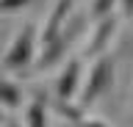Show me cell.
<instances>
[{
  "label": "cell",
  "instance_id": "cell-1",
  "mask_svg": "<svg viewBox=\"0 0 133 127\" xmlns=\"http://www.w3.org/2000/svg\"><path fill=\"white\" fill-rule=\"evenodd\" d=\"M36 61V22H25L17 36L11 39L6 55L0 61V69L3 72H19V75H28V69L33 66Z\"/></svg>",
  "mask_w": 133,
  "mask_h": 127
},
{
  "label": "cell",
  "instance_id": "cell-2",
  "mask_svg": "<svg viewBox=\"0 0 133 127\" xmlns=\"http://www.w3.org/2000/svg\"><path fill=\"white\" fill-rule=\"evenodd\" d=\"M114 66H116L114 55H108V53L91 61V69L81 86V94H78V108L81 110L91 108L105 91H111V86H114Z\"/></svg>",
  "mask_w": 133,
  "mask_h": 127
},
{
  "label": "cell",
  "instance_id": "cell-3",
  "mask_svg": "<svg viewBox=\"0 0 133 127\" xmlns=\"http://www.w3.org/2000/svg\"><path fill=\"white\" fill-rule=\"evenodd\" d=\"M75 33H78V28L64 31V33L56 36L53 42H44L42 44V53L36 55V61H33V66L28 69V75H42V72L53 69L56 64H61V58L69 53V47H72V42H75Z\"/></svg>",
  "mask_w": 133,
  "mask_h": 127
},
{
  "label": "cell",
  "instance_id": "cell-4",
  "mask_svg": "<svg viewBox=\"0 0 133 127\" xmlns=\"http://www.w3.org/2000/svg\"><path fill=\"white\" fill-rule=\"evenodd\" d=\"M81 72H83V58H69L61 69V75L56 80V94L61 105H69L72 100H78L81 94Z\"/></svg>",
  "mask_w": 133,
  "mask_h": 127
},
{
  "label": "cell",
  "instance_id": "cell-5",
  "mask_svg": "<svg viewBox=\"0 0 133 127\" xmlns=\"http://www.w3.org/2000/svg\"><path fill=\"white\" fill-rule=\"evenodd\" d=\"M116 28H119V17H116V14L94 22V33H91V39H89V47H86V55H83V58L94 61V58H100V55H105V50L111 47V39L116 36Z\"/></svg>",
  "mask_w": 133,
  "mask_h": 127
},
{
  "label": "cell",
  "instance_id": "cell-6",
  "mask_svg": "<svg viewBox=\"0 0 133 127\" xmlns=\"http://www.w3.org/2000/svg\"><path fill=\"white\" fill-rule=\"evenodd\" d=\"M72 6H75V0H56V6L50 11L47 22H44V31H42V44L53 42L56 36H61L66 31V17H69Z\"/></svg>",
  "mask_w": 133,
  "mask_h": 127
},
{
  "label": "cell",
  "instance_id": "cell-7",
  "mask_svg": "<svg viewBox=\"0 0 133 127\" xmlns=\"http://www.w3.org/2000/svg\"><path fill=\"white\" fill-rule=\"evenodd\" d=\"M0 108L3 110H19L22 108V88L8 80V77H0Z\"/></svg>",
  "mask_w": 133,
  "mask_h": 127
},
{
  "label": "cell",
  "instance_id": "cell-8",
  "mask_svg": "<svg viewBox=\"0 0 133 127\" xmlns=\"http://www.w3.org/2000/svg\"><path fill=\"white\" fill-rule=\"evenodd\" d=\"M25 124H28V127H47V100H44L42 94H36L33 102L28 105Z\"/></svg>",
  "mask_w": 133,
  "mask_h": 127
},
{
  "label": "cell",
  "instance_id": "cell-9",
  "mask_svg": "<svg viewBox=\"0 0 133 127\" xmlns=\"http://www.w3.org/2000/svg\"><path fill=\"white\" fill-rule=\"evenodd\" d=\"M116 6H119V0H91L89 6V19L91 22H100V19L111 17L116 11Z\"/></svg>",
  "mask_w": 133,
  "mask_h": 127
},
{
  "label": "cell",
  "instance_id": "cell-10",
  "mask_svg": "<svg viewBox=\"0 0 133 127\" xmlns=\"http://www.w3.org/2000/svg\"><path fill=\"white\" fill-rule=\"evenodd\" d=\"M33 0H0V14H14V11L31 6Z\"/></svg>",
  "mask_w": 133,
  "mask_h": 127
},
{
  "label": "cell",
  "instance_id": "cell-11",
  "mask_svg": "<svg viewBox=\"0 0 133 127\" xmlns=\"http://www.w3.org/2000/svg\"><path fill=\"white\" fill-rule=\"evenodd\" d=\"M119 9H122V17L133 19V0H119Z\"/></svg>",
  "mask_w": 133,
  "mask_h": 127
},
{
  "label": "cell",
  "instance_id": "cell-12",
  "mask_svg": "<svg viewBox=\"0 0 133 127\" xmlns=\"http://www.w3.org/2000/svg\"><path fill=\"white\" fill-rule=\"evenodd\" d=\"M75 124H78V127H108L105 122H94V119H89V122H86V119H81V122H75Z\"/></svg>",
  "mask_w": 133,
  "mask_h": 127
},
{
  "label": "cell",
  "instance_id": "cell-13",
  "mask_svg": "<svg viewBox=\"0 0 133 127\" xmlns=\"http://www.w3.org/2000/svg\"><path fill=\"white\" fill-rule=\"evenodd\" d=\"M6 127H19V122H14V119H8V122H6Z\"/></svg>",
  "mask_w": 133,
  "mask_h": 127
},
{
  "label": "cell",
  "instance_id": "cell-14",
  "mask_svg": "<svg viewBox=\"0 0 133 127\" xmlns=\"http://www.w3.org/2000/svg\"><path fill=\"white\" fill-rule=\"evenodd\" d=\"M3 116H6V113H3V110H0V124H3Z\"/></svg>",
  "mask_w": 133,
  "mask_h": 127
}]
</instances>
